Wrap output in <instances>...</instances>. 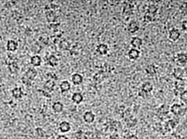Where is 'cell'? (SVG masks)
Listing matches in <instances>:
<instances>
[{"label": "cell", "instance_id": "9", "mask_svg": "<svg viewBox=\"0 0 187 139\" xmlns=\"http://www.w3.org/2000/svg\"><path fill=\"white\" fill-rule=\"evenodd\" d=\"M30 63L34 67H40L42 64V59L39 55H34L30 59Z\"/></svg>", "mask_w": 187, "mask_h": 139}, {"label": "cell", "instance_id": "12", "mask_svg": "<svg viewBox=\"0 0 187 139\" xmlns=\"http://www.w3.org/2000/svg\"><path fill=\"white\" fill-rule=\"evenodd\" d=\"M72 82L73 83V84L75 85H80V83H82L83 81V78L80 74L79 73H74L72 75L71 78Z\"/></svg>", "mask_w": 187, "mask_h": 139}, {"label": "cell", "instance_id": "23", "mask_svg": "<svg viewBox=\"0 0 187 139\" xmlns=\"http://www.w3.org/2000/svg\"><path fill=\"white\" fill-rule=\"evenodd\" d=\"M45 14H46V18L48 22H55L57 17L54 12L52 11H47Z\"/></svg>", "mask_w": 187, "mask_h": 139}, {"label": "cell", "instance_id": "29", "mask_svg": "<svg viewBox=\"0 0 187 139\" xmlns=\"http://www.w3.org/2000/svg\"><path fill=\"white\" fill-rule=\"evenodd\" d=\"M157 10L158 8L156 5H149V8H148V13L151 15H154L155 13L157 12Z\"/></svg>", "mask_w": 187, "mask_h": 139}, {"label": "cell", "instance_id": "15", "mask_svg": "<svg viewBox=\"0 0 187 139\" xmlns=\"http://www.w3.org/2000/svg\"><path fill=\"white\" fill-rule=\"evenodd\" d=\"M181 36V33L177 29H173L170 31L169 38L173 41H176Z\"/></svg>", "mask_w": 187, "mask_h": 139}, {"label": "cell", "instance_id": "37", "mask_svg": "<svg viewBox=\"0 0 187 139\" xmlns=\"http://www.w3.org/2000/svg\"><path fill=\"white\" fill-rule=\"evenodd\" d=\"M43 139H47V138H43Z\"/></svg>", "mask_w": 187, "mask_h": 139}, {"label": "cell", "instance_id": "21", "mask_svg": "<svg viewBox=\"0 0 187 139\" xmlns=\"http://www.w3.org/2000/svg\"><path fill=\"white\" fill-rule=\"evenodd\" d=\"M72 100L76 104H80L83 100V97L80 92H75L72 95Z\"/></svg>", "mask_w": 187, "mask_h": 139}, {"label": "cell", "instance_id": "13", "mask_svg": "<svg viewBox=\"0 0 187 139\" xmlns=\"http://www.w3.org/2000/svg\"><path fill=\"white\" fill-rule=\"evenodd\" d=\"M108 46L107 45L104 44V43H101V44L98 45L97 46V51L101 55H105L108 52Z\"/></svg>", "mask_w": 187, "mask_h": 139}, {"label": "cell", "instance_id": "5", "mask_svg": "<svg viewBox=\"0 0 187 139\" xmlns=\"http://www.w3.org/2000/svg\"><path fill=\"white\" fill-rule=\"evenodd\" d=\"M59 130L62 133H68L71 130V125L67 121H63L60 122V124L59 125Z\"/></svg>", "mask_w": 187, "mask_h": 139}, {"label": "cell", "instance_id": "28", "mask_svg": "<svg viewBox=\"0 0 187 139\" xmlns=\"http://www.w3.org/2000/svg\"><path fill=\"white\" fill-rule=\"evenodd\" d=\"M59 47L62 50H68L70 47V44L67 40H63L60 42Z\"/></svg>", "mask_w": 187, "mask_h": 139}, {"label": "cell", "instance_id": "36", "mask_svg": "<svg viewBox=\"0 0 187 139\" xmlns=\"http://www.w3.org/2000/svg\"><path fill=\"white\" fill-rule=\"evenodd\" d=\"M127 139H139L137 138V136H136V135H129V137H128V138Z\"/></svg>", "mask_w": 187, "mask_h": 139}, {"label": "cell", "instance_id": "19", "mask_svg": "<svg viewBox=\"0 0 187 139\" xmlns=\"http://www.w3.org/2000/svg\"><path fill=\"white\" fill-rule=\"evenodd\" d=\"M52 109L55 113H61L64 109V105L59 101L55 102L52 105Z\"/></svg>", "mask_w": 187, "mask_h": 139}, {"label": "cell", "instance_id": "7", "mask_svg": "<svg viewBox=\"0 0 187 139\" xmlns=\"http://www.w3.org/2000/svg\"><path fill=\"white\" fill-rule=\"evenodd\" d=\"M11 95L15 99H21L23 97V92L21 87H14L11 91Z\"/></svg>", "mask_w": 187, "mask_h": 139}, {"label": "cell", "instance_id": "31", "mask_svg": "<svg viewBox=\"0 0 187 139\" xmlns=\"http://www.w3.org/2000/svg\"><path fill=\"white\" fill-rule=\"evenodd\" d=\"M143 19H144L145 22H151V21H152V20H153V15L149 14V13H146V15L144 16Z\"/></svg>", "mask_w": 187, "mask_h": 139}, {"label": "cell", "instance_id": "22", "mask_svg": "<svg viewBox=\"0 0 187 139\" xmlns=\"http://www.w3.org/2000/svg\"><path fill=\"white\" fill-rule=\"evenodd\" d=\"M48 65L51 67H56L59 65V59L55 55H50L48 59Z\"/></svg>", "mask_w": 187, "mask_h": 139}, {"label": "cell", "instance_id": "27", "mask_svg": "<svg viewBox=\"0 0 187 139\" xmlns=\"http://www.w3.org/2000/svg\"><path fill=\"white\" fill-rule=\"evenodd\" d=\"M137 123V119L136 118H133V117H131V118H129L127 121V126L128 128H132V127H134Z\"/></svg>", "mask_w": 187, "mask_h": 139}, {"label": "cell", "instance_id": "1", "mask_svg": "<svg viewBox=\"0 0 187 139\" xmlns=\"http://www.w3.org/2000/svg\"><path fill=\"white\" fill-rule=\"evenodd\" d=\"M37 75H38V72L35 68H30L26 70V72L25 73V74L23 75V76L21 78V81L23 84L25 85H30L31 84L32 81H33L35 80V78H36Z\"/></svg>", "mask_w": 187, "mask_h": 139}, {"label": "cell", "instance_id": "33", "mask_svg": "<svg viewBox=\"0 0 187 139\" xmlns=\"http://www.w3.org/2000/svg\"><path fill=\"white\" fill-rule=\"evenodd\" d=\"M75 137H76L77 139H83V138H84L83 134L82 131H78L75 133Z\"/></svg>", "mask_w": 187, "mask_h": 139}, {"label": "cell", "instance_id": "35", "mask_svg": "<svg viewBox=\"0 0 187 139\" xmlns=\"http://www.w3.org/2000/svg\"><path fill=\"white\" fill-rule=\"evenodd\" d=\"M56 139H68V138L66 136V135H59L57 136Z\"/></svg>", "mask_w": 187, "mask_h": 139}, {"label": "cell", "instance_id": "18", "mask_svg": "<svg viewBox=\"0 0 187 139\" xmlns=\"http://www.w3.org/2000/svg\"><path fill=\"white\" fill-rule=\"evenodd\" d=\"M59 88L62 93L68 92L71 88V84L68 81H63L60 83Z\"/></svg>", "mask_w": 187, "mask_h": 139}, {"label": "cell", "instance_id": "2", "mask_svg": "<svg viewBox=\"0 0 187 139\" xmlns=\"http://www.w3.org/2000/svg\"><path fill=\"white\" fill-rule=\"evenodd\" d=\"M170 111L174 115L177 116H183L186 113V108H183L181 105L175 103L170 107Z\"/></svg>", "mask_w": 187, "mask_h": 139}, {"label": "cell", "instance_id": "17", "mask_svg": "<svg viewBox=\"0 0 187 139\" xmlns=\"http://www.w3.org/2000/svg\"><path fill=\"white\" fill-rule=\"evenodd\" d=\"M154 89V86H153V84L151 83V82H145L142 85V87H141V90H142L143 92L144 93H149L151 92V91Z\"/></svg>", "mask_w": 187, "mask_h": 139}, {"label": "cell", "instance_id": "4", "mask_svg": "<svg viewBox=\"0 0 187 139\" xmlns=\"http://www.w3.org/2000/svg\"><path fill=\"white\" fill-rule=\"evenodd\" d=\"M139 29H140L139 22L137 21H134V20L130 21V23H129L127 27L128 31H129V32H130L131 34L136 32L139 30Z\"/></svg>", "mask_w": 187, "mask_h": 139}, {"label": "cell", "instance_id": "25", "mask_svg": "<svg viewBox=\"0 0 187 139\" xmlns=\"http://www.w3.org/2000/svg\"><path fill=\"white\" fill-rule=\"evenodd\" d=\"M146 71L150 75H154L156 74V68L154 65H149L146 68Z\"/></svg>", "mask_w": 187, "mask_h": 139}, {"label": "cell", "instance_id": "24", "mask_svg": "<svg viewBox=\"0 0 187 139\" xmlns=\"http://www.w3.org/2000/svg\"><path fill=\"white\" fill-rule=\"evenodd\" d=\"M35 134H36L37 138L38 139L45 138V136H46L45 132L41 128H37L35 129Z\"/></svg>", "mask_w": 187, "mask_h": 139}, {"label": "cell", "instance_id": "8", "mask_svg": "<svg viewBox=\"0 0 187 139\" xmlns=\"http://www.w3.org/2000/svg\"><path fill=\"white\" fill-rule=\"evenodd\" d=\"M187 61V56L186 53H181L178 54L176 58L177 65H180V66H184L186 64Z\"/></svg>", "mask_w": 187, "mask_h": 139}, {"label": "cell", "instance_id": "20", "mask_svg": "<svg viewBox=\"0 0 187 139\" xmlns=\"http://www.w3.org/2000/svg\"><path fill=\"white\" fill-rule=\"evenodd\" d=\"M173 76L176 78L177 80H182L183 75H184V71L182 68H178L173 70Z\"/></svg>", "mask_w": 187, "mask_h": 139}, {"label": "cell", "instance_id": "32", "mask_svg": "<svg viewBox=\"0 0 187 139\" xmlns=\"http://www.w3.org/2000/svg\"><path fill=\"white\" fill-rule=\"evenodd\" d=\"M176 126V123L174 120L171 119V120H169V121L167 122V127H168L169 128L173 129Z\"/></svg>", "mask_w": 187, "mask_h": 139}, {"label": "cell", "instance_id": "10", "mask_svg": "<svg viewBox=\"0 0 187 139\" xmlns=\"http://www.w3.org/2000/svg\"><path fill=\"white\" fill-rule=\"evenodd\" d=\"M55 86H56L55 81H53V80L50 79V80H48V81L45 82L43 87H44V89L46 90L48 92H51L53 90V89H54Z\"/></svg>", "mask_w": 187, "mask_h": 139}, {"label": "cell", "instance_id": "14", "mask_svg": "<svg viewBox=\"0 0 187 139\" xmlns=\"http://www.w3.org/2000/svg\"><path fill=\"white\" fill-rule=\"evenodd\" d=\"M143 44V41L142 39H140L138 37H134V38H132L131 40V45L133 47V48H140V46H142Z\"/></svg>", "mask_w": 187, "mask_h": 139}, {"label": "cell", "instance_id": "30", "mask_svg": "<svg viewBox=\"0 0 187 139\" xmlns=\"http://www.w3.org/2000/svg\"><path fill=\"white\" fill-rule=\"evenodd\" d=\"M180 99H181V100L183 102V103H186V102H187V92L186 91V90H184L183 92L181 93V95H180Z\"/></svg>", "mask_w": 187, "mask_h": 139}, {"label": "cell", "instance_id": "11", "mask_svg": "<svg viewBox=\"0 0 187 139\" xmlns=\"http://www.w3.org/2000/svg\"><path fill=\"white\" fill-rule=\"evenodd\" d=\"M140 54V52L139 50L136 49V48H132L128 52V56H129L130 59L132 60L137 59L139 58Z\"/></svg>", "mask_w": 187, "mask_h": 139}, {"label": "cell", "instance_id": "6", "mask_svg": "<svg viewBox=\"0 0 187 139\" xmlns=\"http://www.w3.org/2000/svg\"><path fill=\"white\" fill-rule=\"evenodd\" d=\"M83 119L86 123L91 124L94 122V119H95V115L92 111H86L83 116Z\"/></svg>", "mask_w": 187, "mask_h": 139}, {"label": "cell", "instance_id": "16", "mask_svg": "<svg viewBox=\"0 0 187 139\" xmlns=\"http://www.w3.org/2000/svg\"><path fill=\"white\" fill-rule=\"evenodd\" d=\"M176 85V89H175V92H178L180 95L181 93L183 92L184 91V88H185V83L183 80H178L175 83Z\"/></svg>", "mask_w": 187, "mask_h": 139}, {"label": "cell", "instance_id": "3", "mask_svg": "<svg viewBox=\"0 0 187 139\" xmlns=\"http://www.w3.org/2000/svg\"><path fill=\"white\" fill-rule=\"evenodd\" d=\"M18 43L15 41L14 40H8V42H7L6 49L9 52H15L18 49Z\"/></svg>", "mask_w": 187, "mask_h": 139}, {"label": "cell", "instance_id": "26", "mask_svg": "<svg viewBox=\"0 0 187 139\" xmlns=\"http://www.w3.org/2000/svg\"><path fill=\"white\" fill-rule=\"evenodd\" d=\"M8 68H9V70L11 73H16L18 70V66L16 62H13L8 65Z\"/></svg>", "mask_w": 187, "mask_h": 139}, {"label": "cell", "instance_id": "34", "mask_svg": "<svg viewBox=\"0 0 187 139\" xmlns=\"http://www.w3.org/2000/svg\"><path fill=\"white\" fill-rule=\"evenodd\" d=\"M186 21H183V22H182L181 23V26H182V28H183V30H186Z\"/></svg>", "mask_w": 187, "mask_h": 139}]
</instances>
